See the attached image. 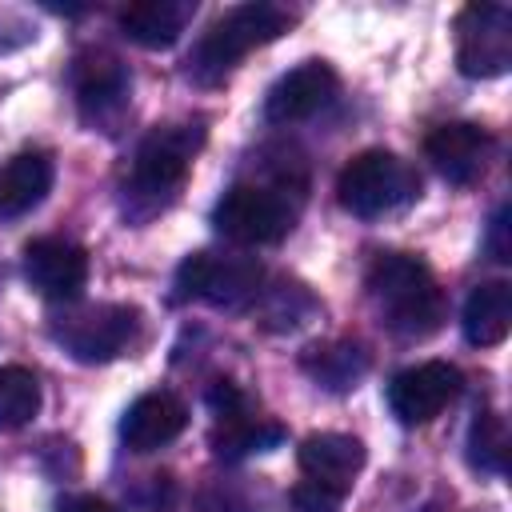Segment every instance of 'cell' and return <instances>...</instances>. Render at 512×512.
I'll return each mask as SVG.
<instances>
[{
  "mask_svg": "<svg viewBox=\"0 0 512 512\" xmlns=\"http://www.w3.org/2000/svg\"><path fill=\"white\" fill-rule=\"evenodd\" d=\"M508 424L496 408H480L472 416V428H468V464L476 472H488V476H504L508 468Z\"/></svg>",
  "mask_w": 512,
  "mask_h": 512,
  "instance_id": "21",
  "label": "cell"
},
{
  "mask_svg": "<svg viewBox=\"0 0 512 512\" xmlns=\"http://www.w3.org/2000/svg\"><path fill=\"white\" fill-rule=\"evenodd\" d=\"M260 296H264V328H272V332L300 328L316 312V300L300 284H276V288H268Z\"/></svg>",
  "mask_w": 512,
  "mask_h": 512,
  "instance_id": "23",
  "label": "cell"
},
{
  "mask_svg": "<svg viewBox=\"0 0 512 512\" xmlns=\"http://www.w3.org/2000/svg\"><path fill=\"white\" fill-rule=\"evenodd\" d=\"M24 280L48 300H76L88 284V252L64 236L24 244Z\"/></svg>",
  "mask_w": 512,
  "mask_h": 512,
  "instance_id": "11",
  "label": "cell"
},
{
  "mask_svg": "<svg viewBox=\"0 0 512 512\" xmlns=\"http://www.w3.org/2000/svg\"><path fill=\"white\" fill-rule=\"evenodd\" d=\"M296 456H300L304 476L312 484L328 488L332 496H344L364 468V444L344 432H312Z\"/></svg>",
  "mask_w": 512,
  "mask_h": 512,
  "instance_id": "15",
  "label": "cell"
},
{
  "mask_svg": "<svg viewBox=\"0 0 512 512\" xmlns=\"http://www.w3.org/2000/svg\"><path fill=\"white\" fill-rule=\"evenodd\" d=\"M24 24H28V20H20L16 12H0V52H4V48H20L4 28H24Z\"/></svg>",
  "mask_w": 512,
  "mask_h": 512,
  "instance_id": "29",
  "label": "cell"
},
{
  "mask_svg": "<svg viewBox=\"0 0 512 512\" xmlns=\"http://www.w3.org/2000/svg\"><path fill=\"white\" fill-rule=\"evenodd\" d=\"M512 64V12L504 4H468L456 16V68L472 80L504 76Z\"/></svg>",
  "mask_w": 512,
  "mask_h": 512,
  "instance_id": "8",
  "label": "cell"
},
{
  "mask_svg": "<svg viewBox=\"0 0 512 512\" xmlns=\"http://www.w3.org/2000/svg\"><path fill=\"white\" fill-rule=\"evenodd\" d=\"M36 412H40V380L20 364L0 368V432L24 428Z\"/></svg>",
  "mask_w": 512,
  "mask_h": 512,
  "instance_id": "22",
  "label": "cell"
},
{
  "mask_svg": "<svg viewBox=\"0 0 512 512\" xmlns=\"http://www.w3.org/2000/svg\"><path fill=\"white\" fill-rule=\"evenodd\" d=\"M196 16V0H136L120 8V32L140 48H172L188 20Z\"/></svg>",
  "mask_w": 512,
  "mask_h": 512,
  "instance_id": "16",
  "label": "cell"
},
{
  "mask_svg": "<svg viewBox=\"0 0 512 512\" xmlns=\"http://www.w3.org/2000/svg\"><path fill=\"white\" fill-rule=\"evenodd\" d=\"M52 188V160L44 152H20L0 164V220L32 212Z\"/></svg>",
  "mask_w": 512,
  "mask_h": 512,
  "instance_id": "18",
  "label": "cell"
},
{
  "mask_svg": "<svg viewBox=\"0 0 512 512\" xmlns=\"http://www.w3.org/2000/svg\"><path fill=\"white\" fill-rule=\"evenodd\" d=\"M264 268L252 256H216V252H192L176 268V296L180 300H204L224 312H240L260 300Z\"/></svg>",
  "mask_w": 512,
  "mask_h": 512,
  "instance_id": "6",
  "label": "cell"
},
{
  "mask_svg": "<svg viewBox=\"0 0 512 512\" xmlns=\"http://www.w3.org/2000/svg\"><path fill=\"white\" fill-rule=\"evenodd\" d=\"M208 408H212L216 420H228V416L248 412V400H244V392H240L232 380H216V384L208 388Z\"/></svg>",
  "mask_w": 512,
  "mask_h": 512,
  "instance_id": "25",
  "label": "cell"
},
{
  "mask_svg": "<svg viewBox=\"0 0 512 512\" xmlns=\"http://www.w3.org/2000/svg\"><path fill=\"white\" fill-rule=\"evenodd\" d=\"M424 152L432 160V168L448 180V184H472L484 176L488 156H492V136L480 124L468 120H452L428 132Z\"/></svg>",
  "mask_w": 512,
  "mask_h": 512,
  "instance_id": "13",
  "label": "cell"
},
{
  "mask_svg": "<svg viewBox=\"0 0 512 512\" xmlns=\"http://www.w3.org/2000/svg\"><path fill=\"white\" fill-rule=\"evenodd\" d=\"M212 224L224 240L244 248L280 244L296 224V200H288L284 184H232L216 200Z\"/></svg>",
  "mask_w": 512,
  "mask_h": 512,
  "instance_id": "5",
  "label": "cell"
},
{
  "mask_svg": "<svg viewBox=\"0 0 512 512\" xmlns=\"http://www.w3.org/2000/svg\"><path fill=\"white\" fill-rule=\"evenodd\" d=\"M424 512H436V508H424Z\"/></svg>",
  "mask_w": 512,
  "mask_h": 512,
  "instance_id": "30",
  "label": "cell"
},
{
  "mask_svg": "<svg viewBox=\"0 0 512 512\" xmlns=\"http://www.w3.org/2000/svg\"><path fill=\"white\" fill-rule=\"evenodd\" d=\"M368 296L380 320L388 324V332L404 340H424L444 320V292L436 276L428 272L424 260L408 252L376 256V264L368 268Z\"/></svg>",
  "mask_w": 512,
  "mask_h": 512,
  "instance_id": "1",
  "label": "cell"
},
{
  "mask_svg": "<svg viewBox=\"0 0 512 512\" xmlns=\"http://www.w3.org/2000/svg\"><path fill=\"white\" fill-rule=\"evenodd\" d=\"M200 144H204L200 124H164V128L148 132L144 144L136 148L132 176L124 180V212L132 220H148L160 208H168L172 196L180 192Z\"/></svg>",
  "mask_w": 512,
  "mask_h": 512,
  "instance_id": "2",
  "label": "cell"
},
{
  "mask_svg": "<svg viewBox=\"0 0 512 512\" xmlns=\"http://www.w3.org/2000/svg\"><path fill=\"white\" fill-rule=\"evenodd\" d=\"M196 512H248V504L236 496V492H224V488H212L196 500Z\"/></svg>",
  "mask_w": 512,
  "mask_h": 512,
  "instance_id": "27",
  "label": "cell"
},
{
  "mask_svg": "<svg viewBox=\"0 0 512 512\" xmlns=\"http://www.w3.org/2000/svg\"><path fill=\"white\" fill-rule=\"evenodd\" d=\"M460 368L448 360H424L416 368H404L388 384V408L400 424H428L436 420L456 396H460Z\"/></svg>",
  "mask_w": 512,
  "mask_h": 512,
  "instance_id": "10",
  "label": "cell"
},
{
  "mask_svg": "<svg viewBox=\"0 0 512 512\" xmlns=\"http://www.w3.org/2000/svg\"><path fill=\"white\" fill-rule=\"evenodd\" d=\"M336 196L344 212H352L356 220H380V216L408 208L420 196V176L396 152L368 148L344 164L336 180Z\"/></svg>",
  "mask_w": 512,
  "mask_h": 512,
  "instance_id": "4",
  "label": "cell"
},
{
  "mask_svg": "<svg viewBox=\"0 0 512 512\" xmlns=\"http://www.w3.org/2000/svg\"><path fill=\"white\" fill-rule=\"evenodd\" d=\"M484 248H488V256H492L496 264H508V260H512V208H508V204H500V208L492 212Z\"/></svg>",
  "mask_w": 512,
  "mask_h": 512,
  "instance_id": "24",
  "label": "cell"
},
{
  "mask_svg": "<svg viewBox=\"0 0 512 512\" xmlns=\"http://www.w3.org/2000/svg\"><path fill=\"white\" fill-rule=\"evenodd\" d=\"M292 28V16L276 4H236L228 8L188 52V80L200 88H216L228 80V72L260 44L284 36Z\"/></svg>",
  "mask_w": 512,
  "mask_h": 512,
  "instance_id": "3",
  "label": "cell"
},
{
  "mask_svg": "<svg viewBox=\"0 0 512 512\" xmlns=\"http://www.w3.org/2000/svg\"><path fill=\"white\" fill-rule=\"evenodd\" d=\"M304 368H308V376L320 384V388H328V392H348V388H356V380L368 372V356L356 348V344H324V348H312L308 356H304Z\"/></svg>",
  "mask_w": 512,
  "mask_h": 512,
  "instance_id": "20",
  "label": "cell"
},
{
  "mask_svg": "<svg viewBox=\"0 0 512 512\" xmlns=\"http://www.w3.org/2000/svg\"><path fill=\"white\" fill-rule=\"evenodd\" d=\"M72 84H76V108H80L84 124H92L100 132H112L116 120L128 108V88H132L128 68L112 52L92 48V52L76 56Z\"/></svg>",
  "mask_w": 512,
  "mask_h": 512,
  "instance_id": "9",
  "label": "cell"
},
{
  "mask_svg": "<svg viewBox=\"0 0 512 512\" xmlns=\"http://www.w3.org/2000/svg\"><path fill=\"white\" fill-rule=\"evenodd\" d=\"M464 340L476 348H492L512 328V284L508 280H484L468 292L464 316H460Z\"/></svg>",
  "mask_w": 512,
  "mask_h": 512,
  "instance_id": "17",
  "label": "cell"
},
{
  "mask_svg": "<svg viewBox=\"0 0 512 512\" xmlns=\"http://www.w3.org/2000/svg\"><path fill=\"white\" fill-rule=\"evenodd\" d=\"M140 316L128 304H84L52 320V340L80 364H108L136 340Z\"/></svg>",
  "mask_w": 512,
  "mask_h": 512,
  "instance_id": "7",
  "label": "cell"
},
{
  "mask_svg": "<svg viewBox=\"0 0 512 512\" xmlns=\"http://www.w3.org/2000/svg\"><path fill=\"white\" fill-rule=\"evenodd\" d=\"M292 512H340V496H332L328 488L304 480L292 488Z\"/></svg>",
  "mask_w": 512,
  "mask_h": 512,
  "instance_id": "26",
  "label": "cell"
},
{
  "mask_svg": "<svg viewBox=\"0 0 512 512\" xmlns=\"http://www.w3.org/2000/svg\"><path fill=\"white\" fill-rule=\"evenodd\" d=\"M284 440V428L280 424H268V420H252L248 412L240 416H228V420H216V432H212V452L220 460H244L252 452H272L276 444Z\"/></svg>",
  "mask_w": 512,
  "mask_h": 512,
  "instance_id": "19",
  "label": "cell"
},
{
  "mask_svg": "<svg viewBox=\"0 0 512 512\" xmlns=\"http://www.w3.org/2000/svg\"><path fill=\"white\" fill-rule=\"evenodd\" d=\"M336 72L324 64V60H304L296 64L292 72H284L268 96H264V120L268 124H296V120H308L316 116L320 108H328L336 100Z\"/></svg>",
  "mask_w": 512,
  "mask_h": 512,
  "instance_id": "12",
  "label": "cell"
},
{
  "mask_svg": "<svg viewBox=\"0 0 512 512\" xmlns=\"http://www.w3.org/2000/svg\"><path fill=\"white\" fill-rule=\"evenodd\" d=\"M188 424V408L176 392L168 388H156V392H144L136 396L124 416H120V440L124 448L132 452H156L164 444H172Z\"/></svg>",
  "mask_w": 512,
  "mask_h": 512,
  "instance_id": "14",
  "label": "cell"
},
{
  "mask_svg": "<svg viewBox=\"0 0 512 512\" xmlns=\"http://www.w3.org/2000/svg\"><path fill=\"white\" fill-rule=\"evenodd\" d=\"M56 512H120V508L108 504V500H100V496H64L56 504Z\"/></svg>",
  "mask_w": 512,
  "mask_h": 512,
  "instance_id": "28",
  "label": "cell"
}]
</instances>
